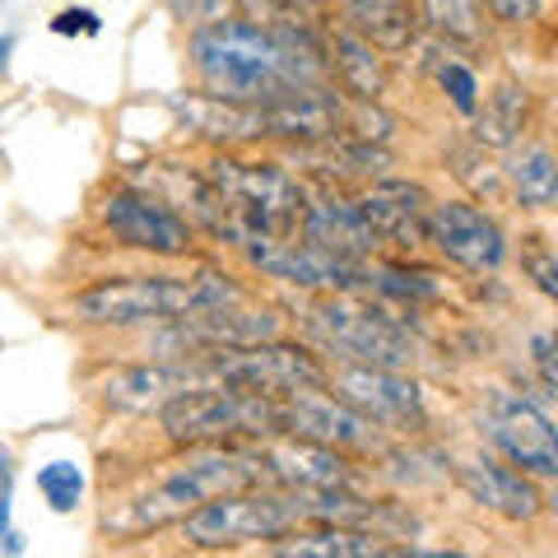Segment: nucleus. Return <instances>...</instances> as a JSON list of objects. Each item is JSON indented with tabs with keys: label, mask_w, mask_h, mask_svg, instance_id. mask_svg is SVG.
<instances>
[{
	"label": "nucleus",
	"mask_w": 558,
	"mask_h": 558,
	"mask_svg": "<svg viewBox=\"0 0 558 558\" xmlns=\"http://www.w3.org/2000/svg\"><path fill=\"white\" fill-rule=\"evenodd\" d=\"M242 303V284L223 270H196V275H117L98 279L84 293L70 299V317L80 326H145V322H182L191 312Z\"/></svg>",
	"instance_id": "nucleus-3"
},
{
	"label": "nucleus",
	"mask_w": 558,
	"mask_h": 558,
	"mask_svg": "<svg viewBox=\"0 0 558 558\" xmlns=\"http://www.w3.org/2000/svg\"><path fill=\"white\" fill-rule=\"evenodd\" d=\"M98 219H102V229L131 252L186 256L191 247H196V229H191L178 209H168L159 196H149L140 182L112 186L98 205Z\"/></svg>",
	"instance_id": "nucleus-9"
},
{
	"label": "nucleus",
	"mask_w": 558,
	"mask_h": 558,
	"mask_svg": "<svg viewBox=\"0 0 558 558\" xmlns=\"http://www.w3.org/2000/svg\"><path fill=\"white\" fill-rule=\"evenodd\" d=\"M201 172L229 215L219 242L242 252L260 238H299V223L307 215V186L299 182V172L275 159H238V154H215Z\"/></svg>",
	"instance_id": "nucleus-4"
},
{
	"label": "nucleus",
	"mask_w": 558,
	"mask_h": 558,
	"mask_svg": "<svg viewBox=\"0 0 558 558\" xmlns=\"http://www.w3.org/2000/svg\"><path fill=\"white\" fill-rule=\"evenodd\" d=\"M545 5H488V14H498L502 24H526L531 14H539Z\"/></svg>",
	"instance_id": "nucleus-34"
},
{
	"label": "nucleus",
	"mask_w": 558,
	"mask_h": 558,
	"mask_svg": "<svg viewBox=\"0 0 558 558\" xmlns=\"http://www.w3.org/2000/svg\"><path fill=\"white\" fill-rule=\"evenodd\" d=\"M531 359H535V368H539V387L545 391H554V336L549 330H535L531 336Z\"/></svg>",
	"instance_id": "nucleus-32"
},
{
	"label": "nucleus",
	"mask_w": 558,
	"mask_h": 558,
	"mask_svg": "<svg viewBox=\"0 0 558 558\" xmlns=\"http://www.w3.org/2000/svg\"><path fill=\"white\" fill-rule=\"evenodd\" d=\"M299 317L312 340L344 359V368L405 373L418 354L410 326L396 312L368 303L363 293H317L299 303Z\"/></svg>",
	"instance_id": "nucleus-5"
},
{
	"label": "nucleus",
	"mask_w": 558,
	"mask_h": 558,
	"mask_svg": "<svg viewBox=\"0 0 558 558\" xmlns=\"http://www.w3.org/2000/svg\"><path fill=\"white\" fill-rule=\"evenodd\" d=\"M521 266H526V275L535 279V289L545 293V299H554L558 293V266H554V252L545 247V242L531 238L526 252H521Z\"/></svg>",
	"instance_id": "nucleus-29"
},
{
	"label": "nucleus",
	"mask_w": 558,
	"mask_h": 558,
	"mask_svg": "<svg viewBox=\"0 0 558 558\" xmlns=\"http://www.w3.org/2000/svg\"><path fill=\"white\" fill-rule=\"evenodd\" d=\"M209 377L219 387L247 391L260 400H289V396H307V391H326L330 387V363H322L312 349L303 344H252V349H229V354H209L201 359Z\"/></svg>",
	"instance_id": "nucleus-7"
},
{
	"label": "nucleus",
	"mask_w": 558,
	"mask_h": 558,
	"mask_svg": "<svg viewBox=\"0 0 558 558\" xmlns=\"http://www.w3.org/2000/svg\"><path fill=\"white\" fill-rule=\"evenodd\" d=\"M381 558H470L461 549H410V545H391Z\"/></svg>",
	"instance_id": "nucleus-33"
},
{
	"label": "nucleus",
	"mask_w": 558,
	"mask_h": 558,
	"mask_svg": "<svg viewBox=\"0 0 558 558\" xmlns=\"http://www.w3.org/2000/svg\"><path fill=\"white\" fill-rule=\"evenodd\" d=\"M279 322L275 307H242V303H223V307H205L191 312L182 322H168V330L149 340V359L154 363H186V359H209V354H229V349H252V344H270L279 340Z\"/></svg>",
	"instance_id": "nucleus-8"
},
{
	"label": "nucleus",
	"mask_w": 558,
	"mask_h": 558,
	"mask_svg": "<svg viewBox=\"0 0 558 558\" xmlns=\"http://www.w3.org/2000/svg\"><path fill=\"white\" fill-rule=\"evenodd\" d=\"M330 396L344 400L354 414H363L381 433H424L428 428V405L424 387L405 373L387 368H330Z\"/></svg>",
	"instance_id": "nucleus-10"
},
{
	"label": "nucleus",
	"mask_w": 558,
	"mask_h": 558,
	"mask_svg": "<svg viewBox=\"0 0 558 558\" xmlns=\"http://www.w3.org/2000/svg\"><path fill=\"white\" fill-rule=\"evenodd\" d=\"M191 70L209 102L270 108L326 89L330 61L307 24H256L223 14L191 33Z\"/></svg>",
	"instance_id": "nucleus-1"
},
{
	"label": "nucleus",
	"mask_w": 558,
	"mask_h": 558,
	"mask_svg": "<svg viewBox=\"0 0 558 558\" xmlns=\"http://www.w3.org/2000/svg\"><path fill=\"white\" fill-rule=\"evenodd\" d=\"M418 24H428L433 33H442L451 43H465L475 47L484 38V20H480V5H461V0H451V5H414Z\"/></svg>",
	"instance_id": "nucleus-27"
},
{
	"label": "nucleus",
	"mask_w": 558,
	"mask_h": 558,
	"mask_svg": "<svg viewBox=\"0 0 558 558\" xmlns=\"http://www.w3.org/2000/svg\"><path fill=\"white\" fill-rule=\"evenodd\" d=\"M38 494L57 517H70L84 508V494H89V475L75 461H47L38 470Z\"/></svg>",
	"instance_id": "nucleus-26"
},
{
	"label": "nucleus",
	"mask_w": 558,
	"mask_h": 558,
	"mask_svg": "<svg viewBox=\"0 0 558 558\" xmlns=\"http://www.w3.org/2000/svg\"><path fill=\"white\" fill-rule=\"evenodd\" d=\"M205 387H219L209 368L201 359H186V363H131V368H117L102 377L98 400L117 414H159L168 410L172 400H182L191 391H205Z\"/></svg>",
	"instance_id": "nucleus-14"
},
{
	"label": "nucleus",
	"mask_w": 558,
	"mask_h": 558,
	"mask_svg": "<svg viewBox=\"0 0 558 558\" xmlns=\"http://www.w3.org/2000/svg\"><path fill=\"white\" fill-rule=\"evenodd\" d=\"M438 84H442V94L447 102L457 108L461 117H475L480 112V75L470 70L465 61H442L438 65Z\"/></svg>",
	"instance_id": "nucleus-28"
},
{
	"label": "nucleus",
	"mask_w": 558,
	"mask_h": 558,
	"mask_svg": "<svg viewBox=\"0 0 558 558\" xmlns=\"http://www.w3.org/2000/svg\"><path fill=\"white\" fill-rule=\"evenodd\" d=\"M242 256H247L260 275L279 279V284H289V289H303V293H354L359 266H344V260L307 247V242H299V238H260V242H252V247H242Z\"/></svg>",
	"instance_id": "nucleus-15"
},
{
	"label": "nucleus",
	"mask_w": 558,
	"mask_h": 558,
	"mask_svg": "<svg viewBox=\"0 0 558 558\" xmlns=\"http://www.w3.org/2000/svg\"><path fill=\"white\" fill-rule=\"evenodd\" d=\"M377 293L381 303H433L442 299L447 284L424 266H410V260H363L354 275V293Z\"/></svg>",
	"instance_id": "nucleus-22"
},
{
	"label": "nucleus",
	"mask_w": 558,
	"mask_h": 558,
	"mask_svg": "<svg viewBox=\"0 0 558 558\" xmlns=\"http://www.w3.org/2000/svg\"><path fill=\"white\" fill-rule=\"evenodd\" d=\"M526 117H531V89L508 80L480 102L475 131L470 135H475V145H484V149H512L521 131H526Z\"/></svg>",
	"instance_id": "nucleus-23"
},
{
	"label": "nucleus",
	"mask_w": 558,
	"mask_h": 558,
	"mask_svg": "<svg viewBox=\"0 0 558 558\" xmlns=\"http://www.w3.org/2000/svg\"><path fill=\"white\" fill-rule=\"evenodd\" d=\"M10 498H14V457H10V447L0 442V545H5V535H10Z\"/></svg>",
	"instance_id": "nucleus-31"
},
{
	"label": "nucleus",
	"mask_w": 558,
	"mask_h": 558,
	"mask_svg": "<svg viewBox=\"0 0 558 558\" xmlns=\"http://www.w3.org/2000/svg\"><path fill=\"white\" fill-rule=\"evenodd\" d=\"M51 33L57 38H98L102 33V20H98V10H89V5H70V10H61L57 20H51Z\"/></svg>",
	"instance_id": "nucleus-30"
},
{
	"label": "nucleus",
	"mask_w": 558,
	"mask_h": 558,
	"mask_svg": "<svg viewBox=\"0 0 558 558\" xmlns=\"http://www.w3.org/2000/svg\"><path fill=\"white\" fill-rule=\"evenodd\" d=\"M163 438L172 447H233V442H270L279 438V400H260L233 387H205L159 410Z\"/></svg>",
	"instance_id": "nucleus-6"
},
{
	"label": "nucleus",
	"mask_w": 558,
	"mask_h": 558,
	"mask_svg": "<svg viewBox=\"0 0 558 558\" xmlns=\"http://www.w3.org/2000/svg\"><path fill=\"white\" fill-rule=\"evenodd\" d=\"M10 51H14V38L5 33V38H0V80H5V70H10Z\"/></svg>",
	"instance_id": "nucleus-35"
},
{
	"label": "nucleus",
	"mask_w": 558,
	"mask_h": 558,
	"mask_svg": "<svg viewBox=\"0 0 558 558\" xmlns=\"http://www.w3.org/2000/svg\"><path fill=\"white\" fill-rule=\"evenodd\" d=\"M480 433L512 465H521V475H531L535 484L558 475V438H554L545 405H535V400L498 391L480 414Z\"/></svg>",
	"instance_id": "nucleus-11"
},
{
	"label": "nucleus",
	"mask_w": 558,
	"mask_h": 558,
	"mask_svg": "<svg viewBox=\"0 0 558 558\" xmlns=\"http://www.w3.org/2000/svg\"><path fill=\"white\" fill-rule=\"evenodd\" d=\"M266 465L256 451L242 447H201L172 461L159 480H149L140 494L117 502L102 512V535L108 539H140L163 526H182V521L215 498L247 494V488H266Z\"/></svg>",
	"instance_id": "nucleus-2"
},
{
	"label": "nucleus",
	"mask_w": 558,
	"mask_h": 558,
	"mask_svg": "<svg viewBox=\"0 0 558 558\" xmlns=\"http://www.w3.org/2000/svg\"><path fill=\"white\" fill-rule=\"evenodd\" d=\"M508 182L517 191V201L526 209H549L558 201V168H554V154L545 145H526L508 163Z\"/></svg>",
	"instance_id": "nucleus-25"
},
{
	"label": "nucleus",
	"mask_w": 558,
	"mask_h": 558,
	"mask_svg": "<svg viewBox=\"0 0 558 558\" xmlns=\"http://www.w3.org/2000/svg\"><path fill=\"white\" fill-rule=\"evenodd\" d=\"M279 438H299L326 451H373V457H387V438L381 428H373L363 414H354L336 400L330 391H307V396H289L279 400Z\"/></svg>",
	"instance_id": "nucleus-12"
},
{
	"label": "nucleus",
	"mask_w": 558,
	"mask_h": 558,
	"mask_svg": "<svg viewBox=\"0 0 558 558\" xmlns=\"http://www.w3.org/2000/svg\"><path fill=\"white\" fill-rule=\"evenodd\" d=\"M424 242H433L451 266L470 275H494L508 260V238L498 219L484 215L475 201H433L424 219Z\"/></svg>",
	"instance_id": "nucleus-13"
},
{
	"label": "nucleus",
	"mask_w": 558,
	"mask_h": 558,
	"mask_svg": "<svg viewBox=\"0 0 558 558\" xmlns=\"http://www.w3.org/2000/svg\"><path fill=\"white\" fill-rule=\"evenodd\" d=\"M299 242L344 260V266H363V260H373V252L381 247L377 233L368 229V219H363V209L344 196L307 201V215L299 223Z\"/></svg>",
	"instance_id": "nucleus-17"
},
{
	"label": "nucleus",
	"mask_w": 558,
	"mask_h": 558,
	"mask_svg": "<svg viewBox=\"0 0 558 558\" xmlns=\"http://www.w3.org/2000/svg\"><path fill=\"white\" fill-rule=\"evenodd\" d=\"M354 205L363 209V219H368L377 242H391L400 252H414L418 242H424V219H428L433 196L418 182H405V178L368 182V191H363Z\"/></svg>",
	"instance_id": "nucleus-16"
},
{
	"label": "nucleus",
	"mask_w": 558,
	"mask_h": 558,
	"mask_svg": "<svg viewBox=\"0 0 558 558\" xmlns=\"http://www.w3.org/2000/svg\"><path fill=\"white\" fill-rule=\"evenodd\" d=\"M326 61L359 102H377L381 94H387V61H381L368 43H359L354 33H344V28L330 33Z\"/></svg>",
	"instance_id": "nucleus-24"
},
{
	"label": "nucleus",
	"mask_w": 558,
	"mask_h": 558,
	"mask_svg": "<svg viewBox=\"0 0 558 558\" xmlns=\"http://www.w3.org/2000/svg\"><path fill=\"white\" fill-rule=\"evenodd\" d=\"M256 457L266 465L270 488H349L354 484L349 457L299 442V438H270L256 447Z\"/></svg>",
	"instance_id": "nucleus-18"
},
{
	"label": "nucleus",
	"mask_w": 558,
	"mask_h": 558,
	"mask_svg": "<svg viewBox=\"0 0 558 558\" xmlns=\"http://www.w3.org/2000/svg\"><path fill=\"white\" fill-rule=\"evenodd\" d=\"M457 484L470 494V502H480L484 512H498L508 521H535L545 512V488L531 475H521L512 465L498 461H461L457 465Z\"/></svg>",
	"instance_id": "nucleus-19"
},
{
	"label": "nucleus",
	"mask_w": 558,
	"mask_h": 558,
	"mask_svg": "<svg viewBox=\"0 0 558 558\" xmlns=\"http://www.w3.org/2000/svg\"><path fill=\"white\" fill-rule=\"evenodd\" d=\"M396 539L359 526H307L270 545V558H381Z\"/></svg>",
	"instance_id": "nucleus-20"
},
{
	"label": "nucleus",
	"mask_w": 558,
	"mask_h": 558,
	"mask_svg": "<svg viewBox=\"0 0 558 558\" xmlns=\"http://www.w3.org/2000/svg\"><path fill=\"white\" fill-rule=\"evenodd\" d=\"M340 28L381 57V51H405L414 43L418 14L414 5H396V0H359V5H340Z\"/></svg>",
	"instance_id": "nucleus-21"
}]
</instances>
